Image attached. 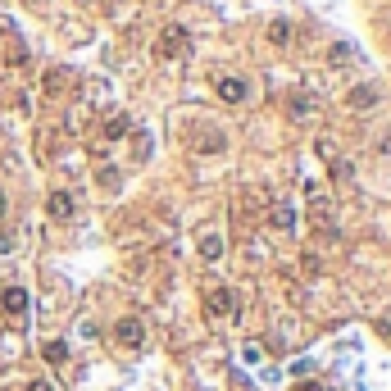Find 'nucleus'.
Returning a JSON list of instances; mask_svg holds the SVG:
<instances>
[{"mask_svg": "<svg viewBox=\"0 0 391 391\" xmlns=\"http://www.w3.org/2000/svg\"><path fill=\"white\" fill-rule=\"evenodd\" d=\"M187 51H191V36H187V28H178V23H173V28H164L160 41H155V55H160V59H178Z\"/></svg>", "mask_w": 391, "mask_h": 391, "instance_id": "obj_1", "label": "nucleus"}, {"mask_svg": "<svg viewBox=\"0 0 391 391\" xmlns=\"http://www.w3.org/2000/svg\"><path fill=\"white\" fill-rule=\"evenodd\" d=\"M114 341H118V346H128V350L146 346V327H141V319H118V323H114Z\"/></svg>", "mask_w": 391, "mask_h": 391, "instance_id": "obj_2", "label": "nucleus"}, {"mask_svg": "<svg viewBox=\"0 0 391 391\" xmlns=\"http://www.w3.org/2000/svg\"><path fill=\"white\" fill-rule=\"evenodd\" d=\"M205 310H210L214 319H223V314L237 310V296H232L228 287H210V291H205Z\"/></svg>", "mask_w": 391, "mask_h": 391, "instance_id": "obj_3", "label": "nucleus"}, {"mask_svg": "<svg viewBox=\"0 0 391 391\" xmlns=\"http://www.w3.org/2000/svg\"><path fill=\"white\" fill-rule=\"evenodd\" d=\"M0 310H5L9 319H23V314H28V291H23V287H5V291H0Z\"/></svg>", "mask_w": 391, "mask_h": 391, "instance_id": "obj_4", "label": "nucleus"}, {"mask_svg": "<svg viewBox=\"0 0 391 391\" xmlns=\"http://www.w3.org/2000/svg\"><path fill=\"white\" fill-rule=\"evenodd\" d=\"M46 214L59 218V223H64V218H73V196H68V191H51V200H46Z\"/></svg>", "mask_w": 391, "mask_h": 391, "instance_id": "obj_5", "label": "nucleus"}, {"mask_svg": "<svg viewBox=\"0 0 391 391\" xmlns=\"http://www.w3.org/2000/svg\"><path fill=\"white\" fill-rule=\"evenodd\" d=\"M218 96H223L228 105H241L246 101V78H218Z\"/></svg>", "mask_w": 391, "mask_h": 391, "instance_id": "obj_6", "label": "nucleus"}, {"mask_svg": "<svg viewBox=\"0 0 391 391\" xmlns=\"http://www.w3.org/2000/svg\"><path fill=\"white\" fill-rule=\"evenodd\" d=\"M273 228L291 232V228H296V210H291V205H273Z\"/></svg>", "mask_w": 391, "mask_h": 391, "instance_id": "obj_7", "label": "nucleus"}, {"mask_svg": "<svg viewBox=\"0 0 391 391\" xmlns=\"http://www.w3.org/2000/svg\"><path fill=\"white\" fill-rule=\"evenodd\" d=\"M350 59H355V46H350V41H337L332 51H327V64H337V68L350 64Z\"/></svg>", "mask_w": 391, "mask_h": 391, "instance_id": "obj_8", "label": "nucleus"}, {"mask_svg": "<svg viewBox=\"0 0 391 391\" xmlns=\"http://www.w3.org/2000/svg\"><path fill=\"white\" fill-rule=\"evenodd\" d=\"M41 355H46V364H64L68 360V341H46Z\"/></svg>", "mask_w": 391, "mask_h": 391, "instance_id": "obj_9", "label": "nucleus"}, {"mask_svg": "<svg viewBox=\"0 0 391 391\" xmlns=\"http://www.w3.org/2000/svg\"><path fill=\"white\" fill-rule=\"evenodd\" d=\"M200 255H205V260H223V237H214V232H210V237H200Z\"/></svg>", "mask_w": 391, "mask_h": 391, "instance_id": "obj_10", "label": "nucleus"}, {"mask_svg": "<svg viewBox=\"0 0 391 391\" xmlns=\"http://www.w3.org/2000/svg\"><path fill=\"white\" fill-rule=\"evenodd\" d=\"M346 101H350V109H369V105L377 101V91H373V87H355V91L346 96Z\"/></svg>", "mask_w": 391, "mask_h": 391, "instance_id": "obj_11", "label": "nucleus"}, {"mask_svg": "<svg viewBox=\"0 0 391 391\" xmlns=\"http://www.w3.org/2000/svg\"><path fill=\"white\" fill-rule=\"evenodd\" d=\"M123 132H132V118H128V114H114V118L105 123V137H109V141H114V137H123Z\"/></svg>", "mask_w": 391, "mask_h": 391, "instance_id": "obj_12", "label": "nucleus"}, {"mask_svg": "<svg viewBox=\"0 0 391 391\" xmlns=\"http://www.w3.org/2000/svg\"><path fill=\"white\" fill-rule=\"evenodd\" d=\"M268 41H273V46H287V41H291V23H287V19H278L273 28H268Z\"/></svg>", "mask_w": 391, "mask_h": 391, "instance_id": "obj_13", "label": "nucleus"}, {"mask_svg": "<svg viewBox=\"0 0 391 391\" xmlns=\"http://www.w3.org/2000/svg\"><path fill=\"white\" fill-rule=\"evenodd\" d=\"M5 59H9V64H28V46L19 41V32H14V41H9V51H5Z\"/></svg>", "mask_w": 391, "mask_h": 391, "instance_id": "obj_14", "label": "nucleus"}, {"mask_svg": "<svg viewBox=\"0 0 391 391\" xmlns=\"http://www.w3.org/2000/svg\"><path fill=\"white\" fill-rule=\"evenodd\" d=\"M314 109V96H291V114H310Z\"/></svg>", "mask_w": 391, "mask_h": 391, "instance_id": "obj_15", "label": "nucleus"}, {"mask_svg": "<svg viewBox=\"0 0 391 391\" xmlns=\"http://www.w3.org/2000/svg\"><path fill=\"white\" fill-rule=\"evenodd\" d=\"M28 391H55V387H51V382H46V377H36V382H32Z\"/></svg>", "mask_w": 391, "mask_h": 391, "instance_id": "obj_16", "label": "nucleus"}, {"mask_svg": "<svg viewBox=\"0 0 391 391\" xmlns=\"http://www.w3.org/2000/svg\"><path fill=\"white\" fill-rule=\"evenodd\" d=\"M300 391H323V387H319V382H310V387H300Z\"/></svg>", "mask_w": 391, "mask_h": 391, "instance_id": "obj_17", "label": "nucleus"}, {"mask_svg": "<svg viewBox=\"0 0 391 391\" xmlns=\"http://www.w3.org/2000/svg\"><path fill=\"white\" fill-rule=\"evenodd\" d=\"M0 214H5V196H0Z\"/></svg>", "mask_w": 391, "mask_h": 391, "instance_id": "obj_18", "label": "nucleus"}]
</instances>
